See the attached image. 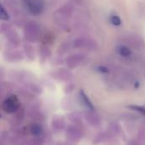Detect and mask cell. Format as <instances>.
<instances>
[{"label": "cell", "instance_id": "20", "mask_svg": "<svg viewBox=\"0 0 145 145\" xmlns=\"http://www.w3.org/2000/svg\"><path fill=\"white\" fill-rule=\"evenodd\" d=\"M25 52L27 58H29L30 59H34V49L31 45H25Z\"/></svg>", "mask_w": 145, "mask_h": 145}, {"label": "cell", "instance_id": "18", "mask_svg": "<svg viewBox=\"0 0 145 145\" xmlns=\"http://www.w3.org/2000/svg\"><path fill=\"white\" fill-rule=\"evenodd\" d=\"M18 111L14 113L15 116L13 117V121H14L13 124H14V125H20L22 121H23V119H24V112H19L18 113Z\"/></svg>", "mask_w": 145, "mask_h": 145}, {"label": "cell", "instance_id": "17", "mask_svg": "<svg viewBox=\"0 0 145 145\" xmlns=\"http://www.w3.org/2000/svg\"><path fill=\"white\" fill-rule=\"evenodd\" d=\"M68 119L75 125H78L79 123H81L82 121V116L80 114L76 113V112H73V113H71L69 116H68Z\"/></svg>", "mask_w": 145, "mask_h": 145}, {"label": "cell", "instance_id": "2", "mask_svg": "<svg viewBox=\"0 0 145 145\" xmlns=\"http://www.w3.org/2000/svg\"><path fill=\"white\" fill-rule=\"evenodd\" d=\"M24 37L28 42H35L41 37V27L35 21H29L24 26Z\"/></svg>", "mask_w": 145, "mask_h": 145}, {"label": "cell", "instance_id": "11", "mask_svg": "<svg viewBox=\"0 0 145 145\" xmlns=\"http://www.w3.org/2000/svg\"><path fill=\"white\" fill-rule=\"evenodd\" d=\"M85 120L90 126L93 127L99 126L100 122L99 116L96 113H94V110H89V111H88L85 114Z\"/></svg>", "mask_w": 145, "mask_h": 145}, {"label": "cell", "instance_id": "26", "mask_svg": "<svg viewBox=\"0 0 145 145\" xmlns=\"http://www.w3.org/2000/svg\"><path fill=\"white\" fill-rule=\"evenodd\" d=\"M0 117H1V116H0Z\"/></svg>", "mask_w": 145, "mask_h": 145}, {"label": "cell", "instance_id": "13", "mask_svg": "<svg viewBox=\"0 0 145 145\" xmlns=\"http://www.w3.org/2000/svg\"><path fill=\"white\" fill-rule=\"evenodd\" d=\"M6 59L9 61H20L23 59V54L17 49H10L6 53Z\"/></svg>", "mask_w": 145, "mask_h": 145}, {"label": "cell", "instance_id": "8", "mask_svg": "<svg viewBox=\"0 0 145 145\" xmlns=\"http://www.w3.org/2000/svg\"><path fill=\"white\" fill-rule=\"evenodd\" d=\"M84 60H85V55L82 54H74L68 56L65 61L66 66L69 69L72 70V69L76 68L80 65H82L84 62Z\"/></svg>", "mask_w": 145, "mask_h": 145}, {"label": "cell", "instance_id": "6", "mask_svg": "<svg viewBox=\"0 0 145 145\" xmlns=\"http://www.w3.org/2000/svg\"><path fill=\"white\" fill-rule=\"evenodd\" d=\"M0 31L6 37L7 40L10 44H12L14 47L19 45L20 43V37L18 33L9 25H1L0 27Z\"/></svg>", "mask_w": 145, "mask_h": 145}, {"label": "cell", "instance_id": "12", "mask_svg": "<svg viewBox=\"0 0 145 145\" xmlns=\"http://www.w3.org/2000/svg\"><path fill=\"white\" fill-rule=\"evenodd\" d=\"M29 132L34 138H42L44 133V128L39 123H32L29 127Z\"/></svg>", "mask_w": 145, "mask_h": 145}, {"label": "cell", "instance_id": "5", "mask_svg": "<svg viewBox=\"0 0 145 145\" xmlns=\"http://www.w3.org/2000/svg\"><path fill=\"white\" fill-rule=\"evenodd\" d=\"M73 48L82 50H94L97 48L96 42L89 37H78L76 38L72 42Z\"/></svg>", "mask_w": 145, "mask_h": 145}, {"label": "cell", "instance_id": "9", "mask_svg": "<svg viewBox=\"0 0 145 145\" xmlns=\"http://www.w3.org/2000/svg\"><path fill=\"white\" fill-rule=\"evenodd\" d=\"M65 119L63 116H55L52 119L51 127L55 133H59L65 128Z\"/></svg>", "mask_w": 145, "mask_h": 145}, {"label": "cell", "instance_id": "25", "mask_svg": "<svg viewBox=\"0 0 145 145\" xmlns=\"http://www.w3.org/2000/svg\"><path fill=\"white\" fill-rule=\"evenodd\" d=\"M99 71H101L102 73H107V72H108V71H109L107 68L103 67V66H100V67L99 68Z\"/></svg>", "mask_w": 145, "mask_h": 145}, {"label": "cell", "instance_id": "1", "mask_svg": "<svg viewBox=\"0 0 145 145\" xmlns=\"http://www.w3.org/2000/svg\"><path fill=\"white\" fill-rule=\"evenodd\" d=\"M73 11H74V8L71 4L70 3L64 4L62 7H60L54 13L53 19L54 23L60 28L63 29L67 28L70 21V17L71 16Z\"/></svg>", "mask_w": 145, "mask_h": 145}, {"label": "cell", "instance_id": "19", "mask_svg": "<svg viewBox=\"0 0 145 145\" xmlns=\"http://www.w3.org/2000/svg\"><path fill=\"white\" fill-rule=\"evenodd\" d=\"M9 19V14L5 9V8L0 3V20H8Z\"/></svg>", "mask_w": 145, "mask_h": 145}, {"label": "cell", "instance_id": "15", "mask_svg": "<svg viewBox=\"0 0 145 145\" xmlns=\"http://www.w3.org/2000/svg\"><path fill=\"white\" fill-rule=\"evenodd\" d=\"M50 55H51V51L47 46H42L40 48V60L42 63L46 62Z\"/></svg>", "mask_w": 145, "mask_h": 145}, {"label": "cell", "instance_id": "24", "mask_svg": "<svg viewBox=\"0 0 145 145\" xmlns=\"http://www.w3.org/2000/svg\"><path fill=\"white\" fill-rule=\"evenodd\" d=\"M4 90H5V86H4V84L2 83V82H0V96L3 94V93L4 92Z\"/></svg>", "mask_w": 145, "mask_h": 145}, {"label": "cell", "instance_id": "3", "mask_svg": "<svg viewBox=\"0 0 145 145\" xmlns=\"http://www.w3.org/2000/svg\"><path fill=\"white\" fill-rule=\"evenodd\" d=\"M22 3L27 11L34 15H40L45 8L44 0H22Z\"/></svg>", "mask_w": 145, "mask_h": 145}, {"label": "cell", "instance_id": "4", "mask_svg": "<svg viewBox=\"0 0 145 145\" xmlns=\"http://www.w3.org/2000/svg\"><path fill=\"white\" fill-rule=\"evenodd\" d=\"M3 110L8 114H14L20 109V101L17 96L12 94L8 96L3 102Z\"/></svg>", "mask_w": 145, "mask_h": 145}, {"label": "cell", "instance_id": "21", "mask_svg": "<svg viewBox=\"0 0 145 145\" xmlns=\"http://www.w3.org/2000/svg\"><path fill=\"white\" fill-rule=\"evenodd\" d=\"M8 139H9L8 133L4 131L0 132V144H5Z\"/></svg>", "mask_w": 145, "mask_h": 145}, {"label": "cell", "instance_id": "14", "mask_svg": "<svg viewBox=\"0 0 145 145\" xmlns=\"http://www.w3.org/2000/svg\"><path fill=\"white\" fill-rule=\"evenodd\" d=\"M79 96H80V99H81V101L82 103L88 109V110H94V107H93V103L91 102V100L89 99V98L87 96V94L82 91L81 90L80 93H79Z\"/></svg>", "mask_w": 145, "mask_h": 145}, {"label": "cell", "instance_id": "16", "mask_svg": "<svg viewBox=\"0 0 145 145\" xmlns=\"http://www.w3.org/2000/svg\"><path fill=\"white\" fill-rule=\"evenodd\" d=\"M116 51L120 55H121L123 57H129L132 54V51L127 47L123 46V45L118 46L116 48Z\"/></svg>", "mask_w": 145, "mask_h": 145}, {"label": "cell", "instance_id": "10", "mask_svg": "<svg viewBox=\"0 0 145 145\" xmlns=\"http://www.w3.org/2000/svg\"><path fill=\"white\" fill-rule=\"evenodd\" d=\"M71 77H72V73L69 70L65 68L59 69L55 71L54 73V78L59 80V82H68L71 80Z\"/></svg>", "mask_w": 145, "mask_h": 145}, {"label": "cell", "instance_id": "7", "mask_svg": "<svg viewBox=\"0 0 145 145\" xmlns=\"http://www.w3.org/2000/svg\"><path fill=\"white\" fill-rule=\"evenodd\" d=\"M65 135H66L67 139L73 143H76V142L80 141L82 138V130L75 124L71 125L66 128Z\"/></svg>", "mask_w": 145, "mask_h": 145}, {"label": "cell", "instance_id": "22", "mask_svg": "<svg viewBox=\"0 0 145 145\" xmlns=\"http://www.w3.org/2000/svg\"><path fill=\"white\" fill-rule=\"evenodd\" d=\"M110 21L115 25H120L121 24V19L117 15H112L110 17Z\"/></svg>", "mask_w": 145, "mask_h": 145}, {"label": "cell", "instance_id": "23", "mask_svg": "<svg viewBox=\"0 0 145 145\" xmlns=\"http://www.w3.org/2000/svg\"><path fill=\"white\" fill-rule=\"evenodd\" d=\"M73 89H74V86L71 83H70V84L66 85V87L65 88V92L66 93H71L73 91Z\"/></svg>", "mask_w": 145, "mask_h": 145}]
</instances>
